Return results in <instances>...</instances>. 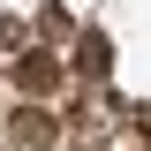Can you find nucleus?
Here are the masks:
<instances>
[{
	"label": "nucleus",
	"mask_w": 151,
	"mask_h": 151,
	"mask_svg": "<svg viewBox=\"0 0 151 151\" xmlns=\"http://www.w3.org/2000/svg\"><path fill=\"white\" fill-rule=\"evenodd\" d=\"M8 76H15V91H23V98H53V91H60V68H53V53H23Z\"/></svg>",
	"instance_id": "nucleus-2"
},
{
	"label": "nucleus",
	"mask_w": 151,
	"mask_h": 151,
	"mask_svg": "<svg viewBox=\"0 0 151 151\" xmlns=\"http://www.w3.org/2000/svg\"><path fill=\"white\" fill-rule=\"evenodd\" d=\"M60 144V121L45 98H23L15 113H8V151H53Z\"/></svg>",
	"instance_id": "nucleus-1"
},
{
	"label": "nucleus",
	"mask_w": 151,
	"mask_h": 151,
	"mask_svg": "<svg viewBox=\"0 0 151 151\" xmlns=\"http://www.w3.org/2000/svg\"><path fill=\"white\" fill-rule=\"evenodd\" d=\"M106 68H113L106 38H98V30H83V45H76V76H83V83H106Z\"/></svg>",
	"instance_id": "nucleus-3"
}]
</instances>
